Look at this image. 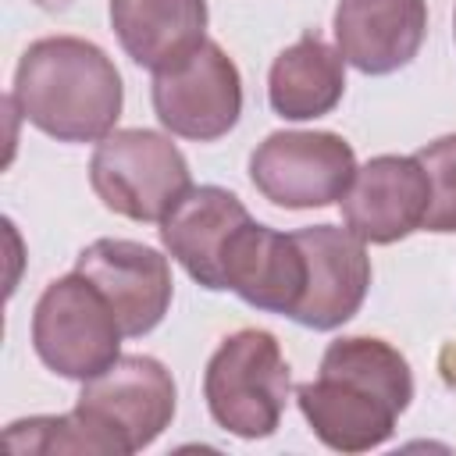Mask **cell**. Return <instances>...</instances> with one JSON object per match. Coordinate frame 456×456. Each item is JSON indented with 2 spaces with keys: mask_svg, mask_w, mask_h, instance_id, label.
<instances>
[{
  "mask_svg": "<svg viewBox=\"0 0 456 456\" xmlns=\"http://www.w3.org/2000/svg\"><path fill=\"white\" fill-rule=\"evenodd\" d=\"M413 399L406 356L370 335L335 338L314 381L296 388L310 431L335 452H367L392 438L399 413Z\"/></svg>",
  "mask_w": 456,
  "mask_h": 456,
  "instance_id": "6da1fadb",
  "label": "cell"
},
{
  "mask_svg": "<svg viewBox=\"0 0 456 456\" xmlns=\"http://www.w3.org/2000/svg\"><path fill=\"white\" fill-rule=\"evenodd\" d=\"M14 107L57 142H100L114 132L125 86L114 61L89 39H36L14 68Z\"/></svg>",
  "mask_w": 456,
  "mask_h": 456,
  "instance_id": "7a4b0ae2",
  "label": "cell"
},
{
  "mask_svg": "<svg viewBox=\"0 0 456 456\" xmlns=\"http://www.w3.org/2000/svg\"><path fill=\"white\" fill-rule=\"evenodd\" d=\"M289 363L264 328L228 335L203 370V399L217 428L239 438H267L278 431L289 403Z\"/></svg>",
  "mask_w": 456,
  "mask_h": 456,
  "instance_id": "3957f363",
  "label": "cell"
},
{
  "mask_svg": "<svg viewBox=\"0 0 456 456\" xmlns=\"http://www.w3.org/2000/svg\"><path fill=\"white\" fill-rule=\"evenodd\" d=\"M89 182L100 203L128 221L160 224L192 189L182 150L153 128H114L89 160Z\"/></svg>",
  "mask_w": 456,
  "mask_h": 456,
  "instance_id": "277c9868",
  "label": "cell"
},
{
  "mask_svg": "<svg viewBox=\"0 0 456 456\" xmlns=\"http://www.w3.org/2000/svg\"><path fill=\"white\" fill-rule=\"evenodd\" d=\"M121 324L107 296L71 271L43 289L32 310V349L61 378L89 381L121 356Z\"/></svg>",
  "mask_w": 456,
  "mask_h": 456,
  "instance_id": "5b68a950",
  "label": "cell"
},
{
  "mask_svg": "<svg viewBox=\"0 0 456 456\" xmlns=\"http://www.w3.org/2000/svg\"><path fill=\"white\" fill-rule=\"evenodd\" d=\"M175 399L171 370L153 356L132 353L82 381L75 410L110 442L114 456H132L164 435L175 417Z\"/></svg>",
  "mask_w": 456,
  "mask_h": 456,
  "instance_id": "8992f818",
  "label": "cell"
},
{
  "mask_svg": "<svg viewBox=\"0 0 456 456\" xmlns=\"http://www.w3.org/2000/svg\"><path fill=\"white\" fill-rule=\"evenodd\" d=\"M356 175V153L338 132H271L249 153V182L285 210L331 207Z\"/></svg>",
  "mask_w": 456,
  "mask_h": 456,
  "instance_id": "52a82bcc",
  "label": "cell"
},
{
  "mask_svg": "<svg viewBox=\"0 0 456 456\" xmlns=\"http://www.w3.org/2000/svg\"><path fill=\"white\" fill-rule=\"evenodd\" d=\"M150 96L157 121L171 135L214 142L239 125L242 75L217 43L203 39L185 61L153 75Z\"/></svg>",
  "mask_w": 456,
  "mask_h": 456,
  "instance_id": "ba28073f",
  "label": "cell"
},
{
  "mask_svg": "<svg viewBox=\"0 0 456 456\" xmlns=\"http://www.w3.org/2000/svg\"><path fill=\"white\" fill-rule=\"evenodd\" d=\"M75 271H82L107 296L125 338L150 335L164 321L175 296L167 256L146 242L96 239L78 253Z\"/></svg>",
  "mask_w": 456,
  "mask_h": 456,
  "instance_id": "9c48e42d",
  "label": "cell"
},
{
  "mask_svg": "<svg viewBox=\"0 0 456 456\" xmlns=\"http://www.w3.org/2000/svg\"><path fill=\"white\" fill-rule=\"evenodd\" d=\"M296 242L306 260V285L292 321L314 331L342 328L363 306L370 289L367 242L349 228H335V224L299 228Z\"/></svg>",
  "mask_w": 456,
  "mask_h": 456,
  "instance_id": "30bf717a",
  "label": "cell"
},
{
  "mask_svg": "<svg viewBox=\"0 0 456 456\" xmlns=\"http://www.w3.org/2000/svg\"><path fill=\"white\" fill-rule=\"evenodd\" d=\"M342 203V221L353 235L374 246H388L424 228L431 185L417 157L381 153L356 167Z\"/></svg>",
  "mask_w": 456,
  "mask_h": 456,
  "instance_id": "8fae6325",
  "label": "cell"
},
{
  "mask_svg": "<svg viewBox=\"0 0 456 456\" xmlns=\"http://www.w3.org/2000/svg\"><path fill=\"white\" fill-rule=\"evenodd\" d=\"M242 200L221 185H192L160 221L164 249L210 292H224V267L239 232L249 224Z\"/></svg>",
  "mask_w": 456,
  "mask_h": 456,
  "instance_id": "7c38bea8",
  "label": "cell"
},
{
  "mask_svg": "<svg viewBox=\"0 0 456 456\" xmlns=\"http://www.w3.org/2000/svg\"><path fill=\"white\" fill-rule=\"evenodd\" d=\"M335 46L346 64L363 75H392L406 68L428 36L424 0H338Z\"/></svg>",
  "mask_w": 456,
  "mask_h": 456,
  "instance_id": "4fadbf2b",
  "label": "cell"
},
{
  "mask_svg": "<svg viewBox=\"0 0 456 456\" xmlns=\"http://www.w3.org/2000/svg\"><path fill=\"white\" fill-rule=\"evenodd\" d=\"M306 285V260L296 242V232H274L260 221H249L224 267V289H232L242 303L292 317Z\"/></svg>",
  "mask_w": 456,
  "mask_h": 456,
  "instance_id": "5bb4252c",
  "label": "cell"
},
{
  "mask_svg": "<svg viewBox=\"0 0 456 456\" xmlns=\"http://www.w3.org/2000/svg\"><path fill=\"white\" fill-rule=\"evenodd\" d=\"M110 28L121 50L157 75L207 39V0H110Z\"/></svg>",
  "mask_w": 456,
  "mask_h": 456,
  "instance_id": "9a60e30c",
  "label": "cell"
},
{
  "mask_svg": "<svg viewBox=\"0 0 456 456\" xmlns=\"http://www.w3.org/2000/svg\"><path fill=\"white\" fill-rule=\"evenodd\" d=\"M346 93V61L338 46H328L317 32L285 46L267 75L271 110L285 121H314L338 107Z\"/></svg>",
  "mask_w": 456,
  "mask_h": 456,
  "instance_id": "2e32d148",
  "label": "cell"
},
{
  "mask_svg": "<svg viewBox=\"0 0 456 456\" xmlns=\"http://www.w3.org/2000/svg\"><path fill=\"white\" fill-rule=\"evenodd\" d=\"M7 449L14 452H100V456H114L110 442L86 424V417L78 410L71 413H57V417H25L7 424L4 431Z\"/></svg>",
  "mask_w": 456,
  "mask_h": 456,
  "instance_id": "e0dca14e",
  "label": "cell"
},
{
  "mask_svg": "<svg viewBox=\"0 0 456 456\" xmlns=\"http://www.w3.org/2000/svg\"><path fill=\"white\" fill-rule=\"evenodd\" d=\"M413 157L420 160L428 185H431L424 232H438V235L456 232V132L420 146Z\"/></svg>",
  "mask_w": 456,
  "mask_h": 456,
  "instance_id": "ac0fdd59",
  "label": "cell"
},
{
  "mask_svg": "<svg viewBox=\"0 0 456 456\" xmlns=\"http://www.w3.org/2000/svg\"><path fill=\"white\" fill-rule=\"evenodd\" d=\"M36 7H43V11H68L71 7V0H32Z\"/></svg>",
  "mask_w": 456,
  "mask_h": 456,
  "instance_id": "d6986e66",
  "label": "cell"
},
{
  "mask_svg": "<svg viewBox=\"0 0 456 456\" xmlns=\"http://www.w3.org/2000/svg\"><path fill=\"white\" fill-rule=\"evenodd\" d=\"M452 39H456V11H452Z\"/></svg>",
  "mask_w": 456,
  "mask_h": 456,
  "instance_id": "ffe728a7",
  "label": "cell"
}]
</instances>
